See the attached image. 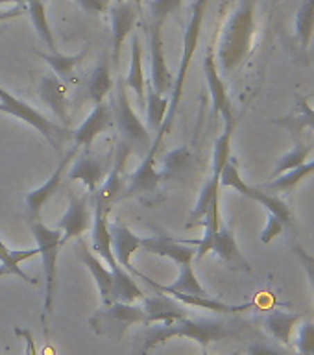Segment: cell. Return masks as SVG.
<instances>
[{
    "label": "cell",
    "mask_w": 314,
    "mask_h": 355,
    "mask_svg": "<svg viewBox=\"0 0 314 355\" xmlns=\"http://www.w3.org/2000/svg\"><path fill=\"white\" fill-rule=\"evenodd\" d=\"M304 316V313H290V311L281 309L272 311L265 316L266 331L270 333L272 337L276 338L277 343H281L283 346H290L294 329H296V326Z\"/></svg>",
    "instance_id": "26"
},
{
    "label": "cell",
    "mask_w": 314,
    "mask_h": 355,
    "mask_svg": "<svg viewBox=\"0 0 314 355\" xmlns=\"http://www.w3.org/2000/svg\"><path fill=\"white\" fill-rule=\"evenodd\" d=\"M171 98H166L165 94H159L155 91L150 82H146V91H144V105H146V128L159 132L165 121L166 111H168Z\"/></svg>",
    "instance_id": "30"
},
{
    "label": "cell",
    "mask_w": 314,
    "mask_h": 355,
    "mask_svg": "<svg viewBox=\"0 0 314 355\" xmlns=\"http://www.w3.org/2000/svg\"><path fill=\"white\" fill-rule=\"evenodd\" d=\"M111 91H113V78H111L110 61L107 58H102L94 67L91 80H89V98L93 100L94 104H100V102H104L107 94H111Z\"/></svg>",
    "instance_id": "31"
},
{
    "label": "cell",
    "mask_w": 314,
    "mask_h": 355,
    "mask_svg": "<svg viewBox=\"0 0 314 355\" xmlns=\"http://www.w3.org/2000/svg\"><path fill=\"white\" fill-rule=\"evenodd\" d=\"M30 232L35 237L37 243L39 255L43 259L44 277H46V296H44L43 304V320L46 315H50L52 305H54V294H55V274H58V257L63 248L61 243V230L58 227L44 226L43 222L33 220L30 224Z\"/></svg>",
    "instance_id": "8"
},
{
    "label": "cell",
    "mask_w": 314,
    "mask_h": 355,
    "mask_svg": "<svg viewBox=\"0 0 314 355\" xmlns=\"http://www.w3.org/2000/svg\"><path fill=\"white\" fill-rule=\"evenodd\" d=\"M207 4H209V0H194L193 8H191V17H189L187 28H185V35H183L182 61H180V69H177V74L176 78H174V85H172L168 111H166L163 126H161V130L157 132V137H155L157 141H163V137H165L166 133L171 132L172 122H174V116H176L177 105H180V100H182L185 76H187L189 67H191V61H193L194 58V52L198 49L200 35H202V24H204Z\"/></svg>",
    "instance_id": "4"
},
{
    "label": "cell",
    "mask_w": 314,
    "mask_h": 355,
    "mask_svg": "<svg viewBox=\"0 0 314 355\" xmlns=\"http://www.w3.org/2000/svg\"><path fill=\"white\" fill-rule=\"evenodd\" d=\"M130 2H133V4H135V6H137V8H139V10H141V11H143V0H130Z\"/></svg>",
    "instance_id": "46"
},
{
    "label": "cell",
    "mask_w": 314,
    "mask_h": 355,
    "mask_svg": "<svg viewBox=\"0 0 314 355\" xmlns=\"http://www.w3.org/2000/svg\"><path fill=\"white\" fill-rule=\"evenodd\" d=\"M161 141L155 139L150 150L143 155L141 165L135 168V172L128 174L124 191L121 194V200L132 198V196H143V194H152L157 191L161 183L159 172H157V163H155V152L159 148Z\"/></svg>",
    "instance_id": "11"
},
{
    "label": "cell",
    "mask_w": 314,
    "mask_h": 355,
    "mask_svg": "<svg viewBox=\"0 0 314 355\" xmlns=\"http://www.w3.org/2000/svg\"><path fill=\"white\" fill-rule=\"evenodd\" d=\"M39 98L43 100L44 105L60 119L63 124H69L71 115H69V100H67L65 83L55 76L54 72H46L41 76L39 82Z\"/></svg>",
    "instance_id": "24"
},
{
    "label": "cell",
    "mask_w": 314,
    "mask_h": 355,
    "mask_svg": "<svg viewBox=\"0 0 314 355\" xmlns=\"http://www.w3.org/2000/svg\"><path fill=\"white\" fill-rule=\"evenodd\" d=\"M107 230H110L111 250H113V255H115L116 263H119L124 270L130 272L132 276L143 277L144 282L148 283V285H152V279H150V277H146L144 274H141L135 266H132V255L141 248V241H143V237L135 235L121 218L107 224Z\"/></svg>",
    "instance_id": "12"
},
{
    "label": "cell",
    "mask_w": 314,
    "mask_h": 355,
    "mask_svg": "<svg viewBox=\"0 0 314 355\" xmlns=\"http://www.w3.org/2000/svg\"><path fill=\"white\" fill-rule=\"evenodd\" d=\"M39 255V248L21 250V252H11L0 239V277L2 276H17L24 279L30 285H37V277H30L26 272L21 268V263L26 259H32Z\"/></svg>",
    "instance_id": "27"
},
{
    "label": "cell",
    "mask_w": 314,
    "mask_h": 355,
    "mask_svg": "<svg viewBox=\"0 0 314 355\" xmlns=\"http://www.w3.org/2000/svg\"><path fill=\"white\" fill-rule=\"evenodd\" d=\"M94 215H93V232H91V250L104 261L107 268L113 274V291H111V300L113 302H126L133 304L135 300H143L144 293L137 287L135 277L128 270H124L116 263L113 250H111L110 230H107V207L94 200Z\"/></svg>",
    "instance_id": "3"
},
{
    "label": "cell",
    "mask_w": 314,
    "mask_h": 355,
    "mask_svg": "<svg viewBox=\"0 0 314 355\" xmlns=\"http://www.w3.org/2000/svg\"><path fill=\"white\" fill-rule=\"evenodd\" d=\"M91 226H93V215L89 211V196H72L67 213L55 224V227L61 230L63 246L71 239L82 237Z\"/></svg>",
    "instance_id": "16"
},
{
    "label": "cell",
    "mask_w": 314,
    "mask_h": 355,
    "mask_svg": "<svg viewBox=\"0 0 314 355\" xmlns=\"http://www.w3.org/2000/svg\"><path fill=\"white\" fill-rule=\"evenodd\" d=\"M148 32V50H150V85L159 94L171 93L174 85V76L168 71L163 49V37L161 28L146 26Z\"/></svg>",
    "instance_id": "15"
},
{
    "label": "cell",
    "mask_w": 314,
    "mask_h": 355,
    "mask_svg": "<svg viewBox=\"0 0 314 355\" xmlns=\"http://www.w3.org/2000/svg\"><path fill=\"white\" fill-rule=\"evenodd\" d=\"M202 352H204V354H202V355H211L209 349H202Z\"/></svg>",
    "instance_id": "47"
},
{
    "label": "cell",
    "mask_w": 314,
    "mask_h": 355,
    "mask_svg": "<svg viewBox=\"0 0 314 355\" xmlns=\"http://www.w3.org/2000/svg\"><path fill=\"white\" fill-rule=\"evenodd\" d=\"M204 74L205 82H207V89H209L211 102H213V115H220L224 119V124L235 126L237 119H235V113H233V105L232 100H229V94H227L226 83L222 80L218 65H216L215 46L213 44H209L205 49Z\"/></svg>",
    "instance_id": "10"
},
{
    "label": "cell",
    "mask_w": 314,
    "mask_h": 355,
    "mask_svg": "<svg viewBox=\"0 0 314 355\" xmlns=\"http://www.w3.org/2000/svg\"><path fill=\"white\" fill-rule=\"evenodd\" d=\"M213 254L226 263L233 270H243V272H252L248 259L244 257L241 248H238L237 239L233 235V230L229 226L220 224L218 232L215 233V237L211 241V250Z\"/></svg>",
    "instance_id": "23"
},
{
    "label": "cell",
    "mask_w": 314,
    "mask_h": 355,
    "mask_svg": "<svg viewBox=\"0 0 314 355\" xmlns=\"http://www.w3.org/2000/svg\"><path fill=\"white\" fill-rule=\"evenodd\" d=\"M294 343L299 355H314V322H307L298 327Z\"/></svg>",
    "instance_id": "38"
},
{
    "label": "cell",
    "mask_w": 314,
    "mask_h": 355,
    "mask_svg": "<svg viewBox=\"0 0 314 355\" xmlns=\"http://www.w3.org/2000/svg\"><path fill=\"white\" fill-rule=\"evenodd\" d=\"M183 0H148V24L161 28L171 15L182 8Z\"/></svg>",
    "instance_id": "35"
},
{
    "label": "cell",
    "mask_w": 314,
    "mask_h": 355,
    "mask_svg": "<svg viewBox=\"0 0 314 355\" xmlns=\"http://www.w3.org/2000/svg\"><path fill=\"white\" fill-rule=\"evenodd\" d=\"M113 126V110L111 104L107 102H100L94 104V110L89 113V116L80 124L78 130L72 132V139H74V146L78 150H89L93 146L94 139L98 137L100 133H104L105 130H110Z\"/></svg>",
    "instance_id": "18"
},
{
    "label": "cell",
    "mask_w": 314,
    "mask_h": 355,
    "mask_svg": "<svg viewBox=\"0 0 314 355\" xmlns=\"http://www.w3.org/2000/svg\"><path fill=\"white\" fill-rule=\"evenodd\" d=\"M285 226H287V224H285L279 216L274 215V213H268V220H266L265 230L261 232V243L270 244L274 239L281 235Z\"/></svg>",
    "instance_id": "40"
},
{
    "label": "cell",
    "mask_w": 314,
    "mask_h": 355,
    "mask_svg": "<svg viewBox=\"0 0 314 355\" xmlns=\"http://www.w3.org/2000/svg\"><path fill=\"white\" fill-rule=\"evenodd\" d=\"M144 309V326L150 324H168V322L180 320L183 316H189L187 305L172 298L171 294L161 293L144 296L143 298Z\"/></svg>",
    "instance_id": "17"
},
{
    "label": "cell",
    "mask_w": 314,
    "mask_h": 355,
    "mask_svg": "<svg viewBox=\"0 0 314 355\" xmlns=\"http://www.w3.org/2000/svg\"><path fill=\"white\" fill-rule=\"evenodd\" d=\"M255 0H241L222 28L218 49L215 50L216 65L222 74H233L254 49Z\"/></svg>",
    "instance_id": "2"
},
{
    "label": "cell",
    "mask_w": 314,
    "mask_h": 355,
    "mask_svg": "<svg viewBox=\"0 0 314 355\" xmlns=\"http://www.w3.org/2000/svg\"><path fill=\"white\" fill-rule=\"evenodd\" d=\"M26 13V4H15L8 8V10H2L0 8V22L8 21V19H15V17H21Z\"/></svg>",
    "instance_id": "44"
},
{
    "label": "cell",
    "mask_w": 314,
    "mask_h": 355,
    "mask_svg": "<svg viewBox=\"0 0 314 355\" xmlns=\"http://www.w3.org/2000/svg\"><path fill=\"white\" fill-rule=\"evenodd\" d=\"M294 254H296V257L299 259V263H302V266H304L305 274H307V277H309L311 282V287H313V293H314V255H311L309 252L305 248H302L299 244H294L293 246Z\"/></svg>",
    "instance_id": "41"
},
{
    "label": "cell",
    "mask_w": 314,
    "mask_h": 355,
    "mask_svg": "<svg viewBox=\"0 0 314 355\" xmlns=\"http://www.w3.org/2000/svg\"><path fill=\"white\" fill-rule=\"evenodd\" d=\"M74 252H76L78 259L82 261L83 265L87 266L89 272L93 274L94 282H96V287H98L100 298H102V304L107 305L111 304V291H113V274L107 266L102 263L98 255L94 254L93 250L89 248V244L85 243V239L78 237L76 246H74Z\"/></svg>",
    "instance_id": "21"
},
{
    "label": "cell",
    "mask_w": 314,
    "mask_h": 355,
    "mask_svg": "<svg viewBox=\"0 0 314 355\" xmlns=\"http://www.w3.org/2000/svg\"><path fill=\"white\" fill-rule=\"evenodd\" d=\"M246 355H285L281 349L272 348V346H266V344H259L254 343L250 344L248 348H246Z\"/></svg>",
    "instance_id": "43"
},
{
    "label": "cell",
    "mask_w": 314,
    "mask_h": 355,
    "mask_svg": "<svg viewBox=\"0 0 314 355\" xmlns=\"http://www.w3.org/2000/svg\"><path fill=\"white\" fill-rule=\"evenodd\" d=\"M78 4L82 6L83 10L91 11V13H105L110 8L111 0H76Z\"/></svg>",
    "instance_id": "42"
},
{
    "label": "cell",
    "mask_w": 314,
    "mask_h": 355,
    "mask_svg": "<svg viewBox=\"0 0 314 355\" xmlns=\"http://www.w3.org/2000/svg\"><path fill=\"white\" fill-rule=\"evenodd\" d=\"M78 152H80V150H78L76 146H72V148L67 150L65 154H63V157L60 159V163H58V166H55V171L50 174L49 180H46L41 187H37L35 191H30V193L26 194V209L28 216H30V222L37 220L41 209H43L44 205L49 204V200L60 191L67 168H69V165L74 161Z\"/></svg>",
    "instance_id": "13"
},
{
    "label": "cell",
    "mask_w": 314,
    "mask_h": 355,
    "mask_svg": "<svg viewBox=\"0 0 314 355\" xmlns=\"http://www.w3.org/2000/svg\"><path fill=\"white\" fill-rule=\"evenodd\" d=\"M172 291H177V293H185V294H194V296H205L209 294L202 287V283L198 282V277L194 274L193 263H187V265L180 266V274H177L176 282L172 285H166Z\"/></svg>",
    "instance_id": "34"
},
{
    "label": "cell",
    "mask_w": 314,
    "mask_h": 355,
    "mask_svg": "<svg viewBox=\"0 0 314 355\" xmlns=\"http://www.w3.org/2000/svg\"><path fill=\"white\" fill-rule=\"evenodd\" d=\"M196 244L191 241H177L174 237H166V235H155V237H143L141 241V248L154 255H161V257H168L174 261L177 266L193 263L196 250Z\"/></svg>",
    "instance_id": "20"
},
{
    "label": "cell",
    "mask_w": 314,
    "mask_h": 355,
    "mask_svg": "<svg viewBox=\"0 0 314 355\" xmlns=\"http://www.w3.org/2000/svg\"><path fill=\"white\" fill-rule=\"evenodd\" d=\"M294 122H298V126L294 128V132H302V130H304V126L314 128V110H311L307 102H299L298 115L290 116V122L277 121V124H281V126H288V124H294Z\"/></svg>",
    "instance_id": "39"
},
{
    "label": "cell",
    "mask_w": 314,
    "mask_h": 355,
    "mask_svg": "<svg viewBox=\"0 0 314 355\" xmlns=\"http://www.w3.org/2000/svg\"><path fill=\"white\" fill-rule=\"evenodd\" d=\"M128 89H132L137 96L139 105L144 107V91H146V78L143 71V43L137 33L132 37V61H130V71L126 76Z\"/></svg>",
    "instance_id": "28"
},
{
    "label": "cell",
    "mask_w": 314,
    "mask_h": 355,
    "mask_svg": "<svg viewBox=\"0 0 314 355\" xmlns=\"http://www.w3.org/2000/svg\"><path fill=\"white\" fill-rule=\"evenodd\" d=\"M0 111L2 113H8V115H13L17 119H21L22 122H26L28 126L35 128L44 139L46 143L54 148L55 154H61V146L65 143L67 139H72V132H69L65 126L61 124H55L50 119H46V115H43L41 111H37L35 107L24 102V100L17 98L15 94H11L10 91H6L2 85H0Z\"/></svg>",
    "instance_id": "6"
},
{
    "label": "cell",
    "mask_w": 314,
    "mask_h": 355,
    "mask_svg": "<svg viewBox=\"0 0 314 355\" xmlns=\"http://www.w3.org/2000/svg\"><path fill=\"white\" fill-rule=\"evenodd\" d=\"M313 172H314V159L304 163V165L299 166V168H296V171H290L287 172V174H281V176L274 178L268 187L276 189V191H290V189L296 187L304 178H307L309 174H313Z\"/></svg>",
    "instance_id": "37"
},
{
    "label": "cell",
    "mask_w": 314,
    "mask_h": 355,
    "mask_svg": "<svg viewBox=\"0 0 314 355\" xmlns=\"http://www.w3.org/2000/svg\"><path fill=\"white\" fill-rule=\"evenodd\" d=\"M152 287H155L157 291L165 294H171L172 298H176L177 302H182L183 305H187V307H198V309H205L211 311V313H216V315H237V313H243V311H248L254 307L252 302L248 304H226V302H222V300L215 298V296H209V294H205V296H194V294H185V293H177V291H172L166 285H157V283L152 282Z\"/></svg>",
    "instance_id": "22"
},
{
    "label": "cell",
    "mask_w": 314,
    "mask_h": 355,
    "mask_svg": "<svg viewBox=\"0 0 314 355\" xmlns=\"http://www.w3.org/2000/svg\"><path fill=\"white\" fill-rule=\"evenodd\" d=\"M28 0H0V6L2 4H26Z\"/></svg>",
    "instance_id": "45"
},
{
    "label": "cell",
    "mask_w": 314,
    "mask_h": 355,
    "mask_svg": "<svg viewBox=\"0 0 314 355\" xmlns=\"http://www.w3.org/2000/svg\"><path fill=\"white\" fill-rule=\"evenodd\" d=\"M89 324H91V329L100 337L121 340L130 327L135 324H144V309L143 305L111 302L96 311L89 318Z\"/></svg>",
    "instance_id": "7"
},
{
    "label": "cell",
    "mask_w": 314,
    "mask_h": 355,
    "mask_svg": "<svg viewBox=\"0 0 314 355\" xmlns=\"http://www.w3.org/2000/svg\"><path fill=\"white\" fill-rule=\"evenodd\" d=\"M309 154H311L309 146H307L305 143H302V141H298L296 146H294V148L290 150V152H288V154L279 161V163H277V166L274 168V172H272V178H277V176H281V174H287V172L299 168L304 163H307Z\"/></svg>",
    "instance_id": "36"
},
{
    "label": "cell",
    "mask_w": 314,
    "mask_h": 355,
    "mask_svg": "<svg viewBox=\"0 0 314 355\" xmlns=\"http://www.w3.org/2000/svg\"><path fill=\"white\" fill-rule=\"evenodd\" d=\"M237 333V327L220 318L183 316L180 320L168 322V324H150L143 333V348L139 355H148L152 349L171 338H191V340H196L202 349H207L211 343L226 340V338L235 337Z\"/></svg>",
    "instance_id": "1"
},
{
    "label": "cell",
    "mask_w": 314,
    "mask_h": 355,
    "mask_svg": "<svg viewBox=\"0 0 314 355\" xmlns=\"http://www.w3.org/2000/svg\"><path fill=\"white\" fill-rule=\"evenodd\" d=\"M26 10L30 13V19H32V24L35 28V32L43 43L49 46V50L54 54L58 52V46H55L54 33H52V28L49 24V19H46V8H44V0H28Z\"/></svg>",
    "instance_id": "32"
},
{
    "label": "cell",
    "mask_w": 314,
    "mask_h": 355,
    "mask_svg": "<svg viewBox=\"0 0 314 355\" xmlns=\"http://www.w3.org/2000/svg\"><path fill=\"white\" fill-rule=\"evenodd\" d=\"M314 35V0H304L296 13V37L302 49H307Z\"/></svg>",
    "instance_id": "33"
},
{
    "label": "cell",
    "mask_w": 314,
    "mask_h": 355,
    "mask_svg": "<svg viewBox=\"0 0 314 355\" xmlns=\"http://www.w3.org/2000/svg\"><path fill=\"white\" fill-rule=\"evenodd\" d=\"M107 13H110L111 19V39H113V54H111V58H113V63H119L122 44L135 28L141 10L130 0H116V2L110 4Z\"/></svg>",
    "instance_id": "14"
},
{
    "label": "cell",
    "mask_w": 314,
    "mask_h": 355,
    "mask_svg": "<svg viewBox=\"0 0 314 355\" xmlns=\"http://www.w3.org/2000/svg\"><path fill=\"white\" fill-rule=\"evenodd\" d=\"M107 165L104 159L94 157L91 154V150H83L82 155H76L74 161L71 163V168L67 172V178L71 182H83V185L87 187L89 193H96L102 182L107 176Z\"/></svg>",
    "instance_id": "19"
},
{
    "label": "cell",
    "mask_w": 314,
    "mask_h": 355,
    "mask_svg": "<svg viewBox=\"0 0 314 355\" xmlns=\"http://www.w3.org/2000/svg\"><path fill=\"white\" fill-rule=\"evenodd\" d=\"M111 96V110H113V124L119 130V144L137 155H144L150 150V130L146 128L139 115L133 111L128 96V85L124 80H119L113 87Z\"/></svg>",
    "instance_id": "5"
},
{
    "label": "cell",
    "mask_w": 314,
    "mask_h": 355,
    "mask_svg": "<svg viewBox=\"0 0 314 355\" xmlns=\"http://www.w3.org/2000/svg\"><path fill=\"white\" fill-rule=\"evenodd\" d=\"M191 165H193V154H191V150L187 146H180V148L166 152L163 155V159H161V168H157L161 182H168V180H174V178L185 176Z\"/></svg>",
    "instance_id": "29"
},
{
    "label": "cell",
    "mask_w": 314,
    "mask_h": 355,
    "mask_svg": "<svg viewBox=\"0 0 314 355\" xmlns=\"http://www.w3.org/2000/svg\"><path fill=\"white\" fill-rule=\"evenodd\" d=\"M220 185L235 189L238 194H243L246 198L254 200V202L263 205L266 209V213H274V215L279 216L285 224H290L293 215H290L288 205L285 204L281 198H277L276 194L265 193V191H261L259 187H254V185H250V183L244 182V178L241 176V172H238V165L235 157H229V161H227L226 166H224V171H222L220 176Z\"/></svg>",
    "instance_id": "9"
},
{
    "label": "cell",
    "mask_w": 314,
    "mask_h": 355,
    "mask_svg": "<svg viewBox=\"0 0 314 355\" xmlns=\"http://www.w3.org/2000/svg\"><path fill=\"white\" fill-rule=\"evenodd\" d=\"M89 54V46H83L82 52H78L74 55H65L60 54V52H39V58H43L46 63L50 65L52 72H54L55 76L60 78L61 82L65 83V85H72V83H78V69L83 63V60L87 58Z\"/></svg>",
    "instance_id": "25"
}]
</instances>
